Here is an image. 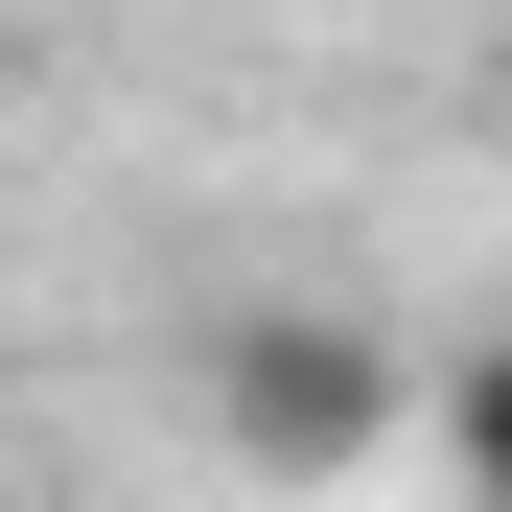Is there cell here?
Listing matches in <instances>:
<instances>
[{
  "mask_svg": "<svg viewBox=\"0 0 512 512\" xmlns=\"http://www.w3.org/2000/svg\"><path fill=\"white\" fill-rule=\"evenodd\" d=\"M443 489H466V512H512V350H466V373H443Z\"/></svg>",
  "mask_w": 512,
  "mask_h": 512,
  "instance_id": "cell-2",
  "label": "cell"
},
{
  "mask_svg": "<svg viewBox=\"0 0 512 512\" xmlns=\"http://www.w3.org/2000/svg\"><path fill=\"white\" fill-rule=\"evenodd\" d=\"M210 419H233L280 489H326V466H373L396 419H419V373L373 350V326H326V303H256L233 350H210Z\"/></svg>",
  "mask_w": 512,
  "mask_h": 512,
  "instance_id": "cell-1",
  "label": "cell"
}]
</instances>
